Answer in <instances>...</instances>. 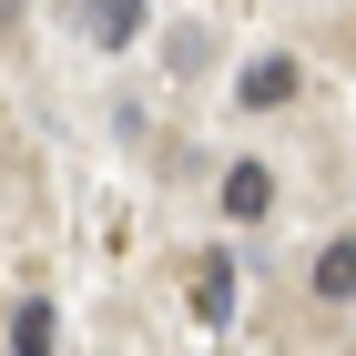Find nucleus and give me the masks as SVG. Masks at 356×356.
Returning <instances> with one entry per match:
<instances>
[{"label": "nucleus", "instance_id": "obj_4", "mask_svg": "<svg viewBox=\"0 0 356 356\" xmlns=\"http://www.w3.org/2000/svg\"><path fill=\"white\" fill-rule=\"evenodd\" d=\"M265 204H275V173L265 163H224V214H234V224H265Z\"/></svg>", "mask_w": 356, "mask_h": 356}, {"label": "nucleus", "instance_id": "obj_5", "mask_svg": "<svg viewBox=\"0 0 356 356\" xmlns=\"http://www.w3.org/2000/svg\"><path fill=\"white\" fill-rule=\"evenodd\" d=\"M10 356H61V326H51V296L10 305Z\"/></svg>", "mask_w": 356, "mask_h": 356}, {"label": "nucleus", "instance_id": "obj_1", "mask_svg": "<svg viewBox=\"0 0 356 356\" xmlns=\"http://www.w3.org/2000/svg\"><path fill=\"white\" fill-rule=\"evenodd\" d=\"M143 21H153L143 0H72V31H82L92 51H133V41H143Z\"/></svg>", "mask_w": 356, "mask_h": 356}, {"label": "nucleus", "instance_id": "obj_6", "mask_svg": "<svg viewBox=\"0 0 356 356\" xmlns=\"http://www.w3.org/2000/svg\"><path fill=\"white\" fill-rule=\"evenodd\" d=\"M316 296H326V305H346V296H356V234H336V245L316 254Z\"/></svg>", "mask_w": 356, "mask_h": 356}, {"label": "nucleus", "instance_id": "obj_3", "mask_svg": "<svg viewBox=\"0 0 356 356\" xmlns=\"http://www.w3.org/2000/svg\"><path fill=\"white\" fill-rule=\"evenodd\" d=\"M193 316L204 326H234V254H204L193 265Z\"/></svg>", "mask_w": 356, "mask_h": 356}, {"label": "nucleus", "instance_id": "obj_7", "mask_svg": "<svg viewBox=\"0 0 356 356\" xmlns=\"http://www.w3.org/2000/svg\"><path fill=\"white\" fill-rule=\"evenodd\" d=\"M10 21H21V0H0V31H10Z\"/></svg>", "mask_w": 356, "mask_h": 356}, {"label": "nucleus", "instance_id": "obj_2", "mask_svg": "<svg viewBox=\"0 0 356 356\" xmlns=\"http://www.w3.org/2000/svg\"><path fill=\"white\" fill-rule=\"evenodd\" d=\"M296 82H305V72H296L285 51H254L245 82H234V102H245V112H285V102H296Z\"/></svg>", "mask_w": 356, "mask_h": 356}]
</instances>
